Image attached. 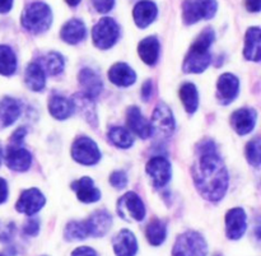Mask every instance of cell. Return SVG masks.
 <instances>
[{
	"mask_svg": "<svg viewBox=\"0 0 261 256\" xmlns=\"http://www.w3.org/2000/svg\"><path fill=\"white\" fill-rule=\"evenodd\" d=\"M120 27L112 18H102L92 30L94 45L101 50L112 47L119 40Z\"/></svg>",
	"mask_w": 261,
	"mask_h": 256,
	"instance_id": "cell-6",
	"label": "cell"
},
{
	"mask_svg": "<svg viewBox=\"0 0 261 256\" xmlns=\"http://www.w3.org/2000/svg\"><path fill=\"white\" fill-rule=\"evenodd\" d=\"M110 183L115 189H124L127 184V176L124 171H115L111 176H110Z\"/></svg>",
	"mask_w": 261,
	"mask_h": 256,
	"instance_id": "cell-36",
	"label": "cell"
},
{
	"mask_svg": "<svg viewBox=\"0 0 261 256\" xmlns=\"http://www.w3.org/2000/svg\"><path fill=\"white\" fill-rule=\"evenodd\" d=\"M0 158H2V149H0Z\"/></svg>",
	"mask_w": 261,
	"mask_h": 256,
	"instance_id": "cell-45",
	"label": "cell"
},
{
	"mask_svg": "<svg viewBox=\"0 0 261 256\" xmlns=\"http://www.w3.org/2000/svg\"><path fill=\"white\" fill-rule=\"evenodd\" d=\"M217 8V0H185L182 4V19L186 24L211 19L216 15Z\"/></svg>",
	"mask_w": 261,
	"mask_h": 256,
	"instance_id": "cell-5",
	"label": "cell"
},
{
	"mask_svg": "<svg viewBox=\"0 0 261 256\" xmlns=\"http://www.w3.org/2000/svg\"><path fill=\"white\" fill-rule=\"evenodd\" d=\"M48 111H50L51 116L55 119L65 120L74 114L75 109H74L73 99L55 94L48 101Z\"/></svg>",
	"mask_w": 261,
	"mask_h": 256,
	"instance_id": "cell-23",
	"label": "cell"
},
{
	"mask_svg": "<svg viewBox=\"0 0 261 256\" xmlns=\"http://www.w3.org/2000/svg\"><path fill=\"white\" fill-rule=\"evenodd\" d=\"M66 3H68L70 7H75V5H78L79 3H81V0H65Z\"/></svg>",
	"mask_w": 261,
	"mask_h": 256,
	"instance_id": "cell-44",
	"label": "cell"
},
{
	"mask_svg": "<svg viewBox=\"0 0 261 256\" xmlns=\"http://www.w3.org/2000/svg\"><path fill=\"white\" fill-rule=\"evenodd\" d=\"M152 134H157L162 138H168L175 132V119L170 107L165 104L157 105L150 119Z\"/></svg>",
	"mask_w": 261,
	"mask_h": 256,
	"instance_id": "cell-9",
	"label": "cell"
},
{
	"mask_svg": "<svg viewBox=\"0 0 261 256\" xmlns=\"http://www.w3.org/2000/svg\"><path fill=\"white\" fill-rule=\"evenodd\" d=\"M71 256H98V254H97L96 250H93L92 247L82 246L74 250V251L71 252Z\"/></svg>",
	"mask_w": 261,
	"mask_h": 256,
	"instance_id": "cell-39",
	"label": "cell"
},
{
	"mask_svg": "<svg viewBox=\"0 0 261 256\" xmlns=\"http://www.w3.org/2000/svg\"><path fill=\"white\" fill-rule=\"evenodd\" d=\"M38 229H40L38 221L31 219V221L24 226V234L28 235V236H36V235L38 234Z\"/></svg>",
	"mask_w": 261,
	"mask_h": 256,
	"instance_id": "cell-38",
	"label": "cell"
},
{
	"mask_svg": "<svg viewBox=\"0 0 261 256\" xmlns=\"http://www.w3.org/2000/svg\"><path fill=\"white\" fill-rule=\"evenodd\" d=\"M0 256H3V255H0Z\"/></svg>",
	"mask_w": 261,
	"mask_h": 256,
	"instance_id": "cell-46",
	"label": "cell"
},
{
	"mask_svg": "<svg viewBox=\"0 0 261 256\" xmlns=\"http://www.w3.org/2000/svg\"><path fill=\"white\" fill-rule=\"evenodd\" d=\"M23 28L31 33H42L50 28L53 23V13L50 7L42 2L31 3L22 14Z\"/></svg>",
	"mask_w": 261,
	"mask_h": 256,
	"instance_id": "cell-3",
	"label": "cell"
},
{
	"mask_svg": "<svg viewBox=\"0 0 261 256\" xmlns=\"http://www.w3.org/2000/svg\"><path fill=\"white\" fill-rule=\"evenodd\" d=\"M92 4L98 13H109L114 8L115 0H92Z\"/></svg>",
	"mask_w": 261,
	"mask_h": 256,
	"instance_id": "cell-37",
	"label": "cell"
},
{
	"mask_svg": "<svg viewBox=\"0 0 261 256\" xmlns=\"http://www.w3.org/2000/svg\"><path fill=\"white\" fill-rule=\"evenodd\" d=\"M246 8L250 12L259 13L261 8V2L260 0H246Z\"/></svg>",
	"mask_w": 261,
	"mask_h": 256,
	"instance_id": "cell-42",
	"label": "cell"
},
{
	"mask_svg": "<svg viewBox=\"0 0 261 256\" xmlns=\"http://www.w3.org/2000/svg\"><path fill=\"white\" fill-rule=\"evenodd\" d=\"M157 5L149 0H143V2L138 3L134 8V12H133L135 23L140 28L148 27L157 18Z\"/></svg>",
	"mask_w": 261,
	"mask_h": 256,
	"instance_id": "cell-22",
	"label": "cell"
},
{
	"mask_svg": "<svg viewBox=\"0 0 261 256\" xmlns=\"http://www.w3.org/2000/svg\"><path fill=\"white\" fill-rule=\"evenodd\" d=\"M153 93V84L152 81H147L142 87V97L144 101H149V98L152 97Z\"/></svg>",
	"mask_w": 261,
	"mask_h": 256,
	"instance_id": "cell-40",
	"label": "cell"
},
{
	"mask_svg": "<svg viewBox=\"0 0 261 256\" xmlns=\"http://www.w3.org/2000/svg\"><path fill=\"white\" fill-rule=\"evenodd\" d=\"M181 102L188 114H194L199 107V93L193 83H185L181 86L178 92Z\"/></svg>",
	"mask_w": 261,
	"mask_h": 256,
	"instance_id": "cell-31",
	"label": "cell"
},
{
	"mask_svg": "<svg viewBox=\"0 0 261 256\" xmlns=\"http://www.w3.org/2000/svg\"><path fill=\"white\" fill-rule=\"evenodd\" d=\"M20 115V104L12 97L0 99V124L2 126H10L17 121Z\"/></svg>",
	"mask_w": 261,
	"mask_h": 256,
	"instance_id": "cell-25",
	"label": "cell"
},
{
	"mask_svg": "<svg viewBox=\"0 0 261 256\" xmlns=\"http://www.w3.org/2000/svg\"><path fill=\"white\" fill-rule=\"evenodd\" d=\"M193 178L196 189L209 201H219L228 189V171L213 140L205 139L196 147Z\"/></svg>",
	"mask_w": 261,
	"mask_h": 256,
	"instance_id": "cell-1",
	"label": "cell"
},
{
	"mask_svg": "<svg viewBox=\"0 0 261 256\" xmlns=\"http://www.w3.org/2000/svg\"><path fill=\"white\" fill-rule=\"evenodd\" d=\"M109 140L114 145H116L117 148H122V149H126L130 148L134 143V138L130 134V132L127 129L122 126H114L109 130Z\"/></svg>",
	"mask_w": 261,
	"mask_h": 256,
	"instance_id": "cell-33",
	"label": "cell"
},
{
	"mask_svg": "<svg viewBox=\"0 0 261 256\" xmlns=\"http://www.w3.org/2000/svg\"><path fill=\"white\" fill-rule=\"evenodd\" d=\"M64 236H65V240H68V241H81V240L87 239L88 234H87L84 222L73 221L66 224L65 229H64Z\"/></svg>",
	"mask_w": 261,
	"mask_h": 256,
	"instance_id": "cell-34",
	"label": "cell"
},
{
	"mask_svg": "<svg viewBox=\"0 0 261 256\" xmlns=\"http://www.w3.org/2000/svg\"><path fill=\"white\" fill-rule=\"evenodd\" d=\"M17 70V56L7 45H0V74L13 75Z\"/></svg>",
	"mask_w": 261,
	"mask_h": 256,
	"instance_id": "cell-32",
	"label": "cell"
},
{
	"mask_svg": "<svg viewBox=\"0 0 261 256\" xmlns=\"http://www.w3.org/2000/svg\"><path fill=\"white\" fill-rule=\"evenodd\" d=\"M61 40L70 45H76L87 37V28L79 19H71L66 22L61 28Z\"/></svg>",
	"mask_w": 261,
	"mask_h": 256,
	"instance_id": "cell-24",
	"label": "cell"
},
{
	"mask_svg": "<svg viewBox=\"0 0 261 256\" xmlns=\"http://www.w3.org/2000/svg\"><path fill=\"white\" fill-rule=\"evenodd\" d=\"M71 157L83 166H93L101 160V152L96 142L88 137H81L71 147Z\"/></svg>",
	"mask_w": 261,
	"mask_h": 256,
	"instance_id": "cell-7",
	"label": "cell"
},
{
	"mask_svg": "<svg viewBox=\"0 0 261 256\" xmlns=\"http://www.w3.org/2000/svg\"><path fill=\"white\" fill-rule=\"evenodd\" d=\"M71 189L75 191L76 198L82 203H96L101 199V191L94 186L91 177H82L78 181H74L71 184Z\"/></svg>",
	"mask_w": 261,
	"mask_h": 256,
	"instance_id": "cell-20",
	"label": "cell"
},
{
	"mask_svg": "<svg viewBox=\"0 0 261 256\" xmlns=\"http://www.w3.org/2000/svg\"><path fill=\"white\" fill-rule=\"evenodd\" d=\"M109 79L111 83L119 87H129L137 81V74L125 63H117L109 70Z\"/></svg>",
	"mask_w": 261,
	"mask_h": 256,
	"instance_id": "cell-21",
	"label": "cell"
},
{
	"mask_svg": "<svg viewBox=\"0 0 261 256\" xmlns=\"http://www.w3.org/2000/svg\"><path fill=\"white\" fill-rule=\"evenodd\" d=\"M5 162L10 170L15 172H24L31 167L32 156L22 144H8Z\"/></svg>",
	"mask_w": 261,
	"mask_h": 256,
	"instance_id": "cell-10",
	"label": "cell"
},
{
	"mask_svg": "<svg viewBox=\"0 0 261 256\" xmlns=\"http://www.w3.org/2000/svg\"><path fill=\"white\" fill-rule=\"evenodd\" d=\"M36 63L42 68L46 75L51 76L60 74L64 70V66H65V61H64L63 56L59 53H54V51L41 56L38 59V61H36Z\"/></svg>",
	"mask_w": 261,
	"mask_h": 256,
	"instance_id": "cell-28",
	"label": "cell"
},
{
	"mask_svg": "<svg viewBox=\"0 0 261 256\" xmlns=\"http://www.w3.org/2000/svg\"><path fill=\"white\" fill-rule=\"evenodd\" d=\"M147 173L152 177L155 188H163L171 178V163L165 157H153L147 163Z\"/></svg>",
	"mask_w": 261,
	"mask_h": 256,
	"instance_id": "cell-12",
	"label": "cell"
},
{
	"mask_svg": "<svg viewBox=\"0 0 261 256\" xmlns=\"http://www.w3.org/2000/svg\"><path fill=\"white\" fill-rule=\"evenodd\" d=\"M208 246L200 234L188 231L177 237L173 246V256H206Z\"/></svg>",
	"mask_w": 261,
	"mask_h": 256,
	"instance_id": "cell-4",
	"label": "cell"
},
{
	"mask_svg": "<svg viewBox=\"0 0 261 256\" xmlns=\"http://www.w3.org/2000/svg\"><path fill=\"white\" fill-rule=\"evenodd\" d=\"M240 91V81L231 73L219 76L217 83V97L222 105H229L237 97Z\"/></svg>",
	"mask_w": 261,
	"mask_h": 256,
	"instance_id": "cell-14",
	"label": "cell"
},
{
	"mask_svg": "<svg viewBox=\"0 0 261 256\" xmlns=\"http://www.w3.org/2000/svg\"><path fill=\"white\" fill-rule=\"evenodd\" d=\"M8 199V184L4 178L0 177V204Z\"/></svg>",
	"mask_w": 261,
	"mask_h": 256,
	"instance_id": "cell-41",
	"label": "cell"
},
{
	"mask_svg": "<svg viewBox=\"0 0 261 256\" xmlns=\"http://www.w3.org/2000/svg\"><path fill=\"white\" fill-rule=\"evenodd\" d=\"M78 79L79 83H81L82 91H83L82 94H84L87 98L93 101L96 97L99 96V93L102 92L103 84H102L101 78H99V75L96 71L92 70V69L89 68L82 69L81 73H79L78 75Z\"/></svg>",
	"mask_w": 261,
	"mask_h": 256,
	"instance_id": "cell-16",
	"label": "cell"
},
{
	"mask_svg": "<svg viewBox=\"0 0 261 256\" xmlns=\"http://www.w3.org/2000/svg\"><path fill=\"white\" fill-rule=\"evenodd\" d=\"M112 246L116 256H135L138 252L137 239L129 229L120 231L112 240Z\"/></svg>",
	"mask_w": 261,
	"mask_h": 256,
	"instance_id": "cell-19",
	"label": "cell"
},
{
	"mask_svg": "<svg viewBox=\"0 0 261 256\" xmlns=\"http://www.w3.org/2000/svg\"><path fill=\"white\" fill-rule=\"evenodd\" d=\"M247 228L246 213L241 208L228 211L226 216V234L229 240H239L245 235Z\"/></svg>",
	"mask_w": 261,
	"mask_h": 256,
	"instance_id": "cell-15",
	"label": "cell"
},
{
	"mask_svg": "<svg viewBox=\"0 0 261 256\" xmlns=\"http://www.w3.org/2000/svg\"><path fill=\"white\" fill-rule=\"evenodd\" d=\"M83 222L88 237H102L111 228L112 217L107 211H97Z\"/></svg>",
	"mask_w": 261,
	"mask_h": 256,
	"instance_id": "cell-13",
	"label": "cell"
},
{
	"mask_svg": "<svg viewBox=\"0 0 261 256\" xmlns=\"http://www.w3.org/2000/svg\"><path fill=\"white\" fill-rule=\"evenodd\" d=\"M257 114L252 109H240L231 116V124L240 135H247L254 130Z\"/></svg>",
	"mask_w": 261,
	"mask_h": 256,
	"instance_id": "cell-18",
	"label": "cell"
},
{
	"mask_svg": "<svg viewBox=\"0 0 261 256\" xmlns=\"http://www.w3.org/2000/svg\"><path fill=\"white\" fill-rule=\"evenodd\" d=\"M260 28L252 27L246 32L245 38V50L244 55L247 60H251L257 63L261 59V48H260Z\"/></svg>",
	"mask_w": 261,
	"mask_h": 256,
	"instance_id": "cell-27",
	"label": "cell"
},
{
	"mask_svg": "<svg viewBox=\"0 0 261 256\" xmlns=\"http://www.w3.org/2000/svg\"><path fill=\"white\" fill-rule=\"evenodd\" d=\"M25 83L35 92H40L45 88L46 74L37 63H31L25 69Z\"/></svg>",
	"mask_w": 261,
	"mask_h": 256,
	"instance_id": "cell-30",
	"label": "cell"
},
{
	"mask_svg": "<svg viewBox=\"0 0 261 256\" xmlns=\"http://www.w3.org/2000/svg\"><path fill=\"white\" fill-rule=\"evenodd\" d=\"M45 203L46 199L40 190H37L35 188L28 189V190L22 193L19 200L15 204V209L19 213L27 214V216H33V214H36L37 212H40L42 209Z\"/></svg>",
	"mask_w": 261,
	"mask_h": 256,
	"instance_id": "cell-11",
	"label": "cell"
},
{
	"mask_svg": "<svg viewBox=\"0 0 261 256\" xmlns=\"http://www.w3.org/2000/svg\"><path fill=\"white\" fill-rule=\"evenodd\" d=\"M138 53L147 65H154L160 58V41L154 36L144 38L138 46Z\"/></svg>",
	"mask_w": 261,
	"mask_h": 256,
	"instance_id": "cell-26",
	"label": "cell"
},
{
	"mask_svg": "<svg viewBox=\"0 0 261 256\" xmlns=\"http://www.w3.org/2000/svg\"><path fill=\"white\" fill-rule=\"evenodd\" d=\"M13 7V0H0V13H8Z\"/></svg>",
	"mask_w": 261,
	"mask_h": 256,
	"instance_id": "cell-43",
	"label": "cell"
},
{
	"mask_svg": "<svg viewBox=\"0 0 261 256\" xmlns=\"http://www.w3.org/2000/svg\"><path fill=\"white\" fill-rule=\"evenodd\" d=\"M145 236H147L148 242L152 246H160L165 242L166 236H167V224L161 219H152L148 223L147 229H145Z\"/></svg>",
	"mask_w": 261,
	"mask_h": 256,
	"instance_id": "cell-29",
	"label": "cell"
},
{
	"mask_svg": "<svg viewBox=\"0 0 261 256\" xmlns=\"http://www.w3.org/2000/svg\"><path fill=\"white\" fill-rule=\"evenodd\" d=\"M260 139L259 138H255L254 140L247 144L246 147V158L249 161L250 165L255 166V167H259L260 166V158H261V150H260Z\"/></svg>",
	"mask_w": 261,
	"mask_h": 256,
	"instance_id": "cell-35",
	"label": "cell"
},
{
	"mask_svg": "<svg viewBox=\"0 0 261 256\" xmlns=\"http://www.w3.org/2000/svg\"><path fill=\"white\" fill-rule=\"evenodd\" d=\"M127 126L134 134L142 139H148L152 137V127L149 121L142 115L140 110L137 106H130L126 114Z\"/></svg>",
	"mask_w": 261,
	"mask_h": 256,
	"instance_id": "cell-17",
	"label": "cell"
},
{
	"mask_svg": "<svg viewBox=\"0 0 261 256\" xmlns=\"http://www.w3.org/2000/svg\"><path fill=\"white\" fill-rule=\"evenodd\" d=\"M117 214L125 221L140 222L145 217V207L142 199L133 191H129L117 200Z\"/></svg>",
	"mask_w": 261,
	"mask_h": 256,
	"instance_id": "cell-8",
	"label": "cell"
},
{
	"mask_svg": "<svg viewBox=\"0 0 261 256\" xmlns=\"http://www.w3.org/2000/svg\"><path fill=\"white\" fill-rule=\"evenodd\" d=\"M214 31L211 27L205 28L198 36L194 43L191 45L185 60H184V71L189 74L203 73L212 61V55L209 53L212 43L214 42Z\"/></svg>",
	"mask_w": 261,
	"mask_h": 256,
	"instance_id": "cell-2",
	"label": "cell"
}]
</instances>
